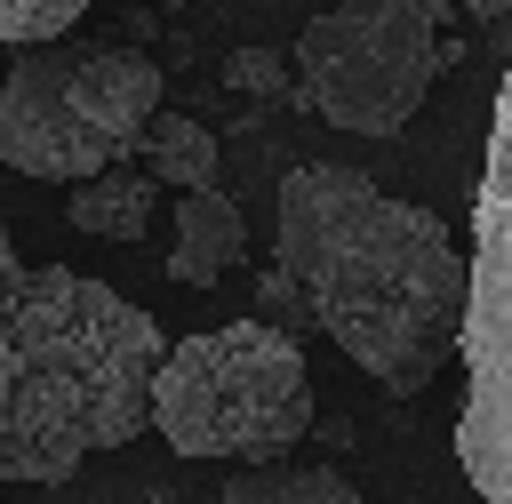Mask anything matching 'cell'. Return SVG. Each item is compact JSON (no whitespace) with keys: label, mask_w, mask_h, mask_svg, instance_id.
I'll return each mask as SVG.
<instances>
[{"label":"cell","mask_w":512,"mask_h":504,"mask_svg":"<svg viewBox=\"0 0 512 504\" xmlns=\"http://www.w3.org/2000/svg\"><path fill=\"white\" fill-rule=\"evenodd\" d=\"M272 264L304 288L312 328H328L392 400H416L464 344L472 248H456L432 208L376 192L360 168L312 160L280 176Z\"/></svg>","instance_id":"1"},{"label":"cell","mask_w":512,"mask_h":504,"mask_svg":"<svg viewBox=\"0 0 512 504\" xmlns=\"http://www.w3.org/2000/svg\"><path fill=\"white\" fill-rule=\"evenodd\" d=\"M0 352H8L0 480L56 488L88 456L128 448L152 424L168 336L120 288L64 264H32L0 296Z\"/></svg>","instance_id":"2"},{"label":"cell","mask_w":512,"mask_h":504,"mask_svg":"<svg viewBox=\"0 0 512 504\" xmlns=\"http://www.w3.org/2000/svg\"><path fill=\"white\" fill-rule=\"evenodd\" d=\"M160 112V64L120 40H40L0 72V160L40 184L120 168Z\"/></svg>","instance_id":"3"},{"label":"cell","mask_w":512,"mask_h":504,"mask_svg":"<svg viewBox=\"0 0 512 504\" xmlns=\"http://www.w3.org/2000/svg\"><path fill=\"white\" fill-rule=\"evenodd\" d=\"M152 432L208 464H280L312 432L304 344L272 320H224L168 344L152 384Z\"/></svg>","instance_id":"4"},{"label":"cell","mask_w":512,"mask_h":504,"mask_svg":"<svg viewBox=\"0 0 512 504\" xmlns=\"http://www.w3.org/2000/svg\"><path fill=\"white\" fill-rule=\"evenodd\" d=\"M456 464L480 504H512V72L496 80L488 160L472 192V312H464Z\"/></svg>","instance_id":"5"},{"label":"cell","mask_w":512,"mask_h":504,"mask_svg":"<svg viewBox=\"0 0 512 504\" xmlns=\"http://www.w3.org/2000/svg\"><path fill=\"white\" fill-rule=\"evenodd\" d=\"M440 16L448 0H328L304 32H296V96L328 120V128H352V136H392L440 56Z\"/></svg>","instance_id":"6"},{"label":"cell","mask_w":512,"mask_h":504,"mask_svg":"<svg viewBox=\"0 0 512 504\" xmlns=\"http://www.w3.org/2000/svg\"><path fill=\"white\" fill-rule=\"evenodd\" d=\"M232 264H248V224L240 208L208 184V192H176V248H168V280L184 288H216Z\"/></svg>","instance_id":"7"},{"label":"cell","mask_w":512,"mask_h":504,"mask_svg":"<svg viewBox=\"0 0 512 504\" xmlns=\"http://www.w3.org/2000/svg\"><path fill=\"white\" fill-rule=\"evenodd\" d=\"M152 208H160V176H144V168H128V160L64 192V216H72L88 240H144Z\"/></svg>","instance_id":"8"},{"label":"cell","mask_w":512,"mask_h":504,"mask_svg":"<svg viewBox=\"0 0 512 504\" xmlns=\"http://www.w3.org/2000/svg\"><path fill=\"white\" fill-rule=\"evenodd\" d=\"M136 168L160 176V192H208L216 184V136L192 112H152V128L136 144Z\"/></svg>","instance_id":"9"},{"label":"cell","mask_w":512,"mask_h":504,"mask_svg":"<svg viewBox=\"0 0 512 504\" xmlns=\"http://www.w3.org/2000/svg\"><path fill=\"white\" fill-rule=\"evenodd\" d=\"M224 504H368L336 464H296V456H280V464H240L232 480H224Z\"/></svg>","instance_id":"10"},{"label":"cell","mask_w":512,"mask_h":504,"mask_svg":"<svg viewBox=\"0 0 512 504\" xmlns=\"http://www.w3.org/2000/svg\"><path fill=\"white\" fill-rule=\"evenodd\" d=\"M96 0H0V48H40V40H64Z\"/></svg>","instance_id":"11"},{"label":"cell","mask_w":512,"mask_h":504,"mask_svg":"<svg viewBox=\"0 0 512 504\" xmlns=\"http://www.w3.org/2000/svg\"><path fill=\"white\" fill-rule=\"evenodd\" d=\"M256 320H272V328H288V336H296V328H312V304H304V288H296L280 264H272V272H256Z\"/></svg>","instance_id":"12"},{"label":"cell","mask_w":512,"mask_h":504,"mask_svg":"<svg viewBox=\"0 0 512 504\" xmlns=\"http://www.w3.org/2000/svg\"><path fill=\"white\" fill-rule=\"evenodd\" d=\"M232 88H272V64L264 56H232Z\"/></svg>","instance_id":"13"},{"label":"cell","mask_w":512,"mask_h":504,"mask_svg":"<svg viewBox=\"0 0 512 504\" xmlns=\"http://www.w3.org/2000/svg\"><path fill=\"white\" fill-rule=\"evenodd\" d=\"M16 272H24V264H16V240H8V216H0V296L16 288Z\"/></svg>","instance_id":"14"},{"label":"cell","mask_w":512,"mask_h":504,"mask_svg":"<svg viewBox=\"0 0 512 504\" xmlns=\"http://www.w3.org/2000/svg\"><path fill=\"white\" fill-rule=\"evenodd\" d=\"M472 8H480V16H496V8H512V0H472Z\"/></svg>","instance_id":"15"},{"label":"cell","mask_w":512,"mask_h":504,"mask_svg":"<svg viewBox=\"0 0 512 504\" xmlns=\"http://www.w3.org/2000/svg\"><path fill=\"white\" fill-rule=\"evenodd\" d=\"M0 400H8V352H0Z\"/></svg>","instance_id":"16"}]
</instances>
